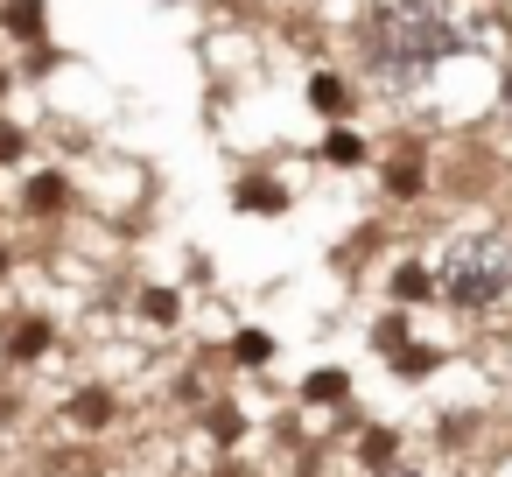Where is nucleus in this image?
<instances>
[{
    "label": "nucleus",
    "instance_id": "f257e3e1",
    "mask_svg": "<svg viewBox=\"0 0 512 477\" xmlns=\"http://www.w3.org/2000/svg\"><path fill=\"white\" fill-rule=\"evenodd\" d=\"M358 50H365V71L386 92H414L435 64L470 50V22H463L456 0H386V8L365 15Z\"/></svg>",
    "mask_w": 512,
    "mask_h": 477
},
{
    "label": "nucleus",
    "instance_id": "f03ea898",
    "mask_svg": "<svg viewBox=\"0 0 512 477\" xmlns=\"http://www.w3.org/2000/svg\"><path fill=\"white\" fill-rule=\"evenodd\" d=\"M435 288H442L449 309H470V316L498 309L512 295V239L505 232H456V239H442Z\"/></svg>",
    "mask_w": 512,
    "mask_h": 477
},
{
    "label": "nucleus",
    "instance_id": "7ed1b4c3",
    "mask_svg": "<svg viewBox=\"0 0 512 477\" xmlns=\"http://www.w3.org/2000/svg\"><path fill=\"white\" fill-rule=\"evenodd\" d=\"M8 29L15 36H43V0H8Z\"/></svg>",
    "mask_w": 512,
    "mask_h": 477
},
{
    "label": "nucleus",
    "instance_id": "20e7f679",
    "mask_svg": "<svg viewBox=\"0 0 512 477\" xmlns=\"http://www.w3.org/2000/svg\"><path fill=\"white\" fill-rule=\"evenodd\" d=\"M78 421H85V428L113 421V400H106V393H85V400H78Z\"/></svg>",
    "mask_w": 512,
    "mask_h": 477
},
{
    "label": "nucleus",
    "instance_id": "39448f33",
    "mask_svg": "<svg viewBox=\"0 0 512 477\" xmlns=\"http://www.w3.org/2000/svg\"><path fill=\"white\" fill-rule=\"evenodd\" d=\"M421 288H428V274H421V267H400V274H393V295H400V302H414Z\"/></svg>",
    "mask_w": 512,
    "mask_h": 477
},
{
    "label": "nucleus",
    "instance_id": "423d86ee",
    "mask_svg": "<svg viewBox=\"0 0 512 477\" xmlns=\"http://www.w3.org/2000/svg\"><path fill=\"white\" fill-rule=\"evenodd\" d=\"M386 183H393V197H414V190H421V169H414V162H400Z\"/></svg>",
    "mask_w": 512,
    "mask_h": 477
},
{
    "label": "nucleus",
    "instance_id": "0eeeda50",
    "mask_svg": "<svg viewBox=\"0 0 512 477\" xmlns=\"http://www.w3.org/2000/svg\"><path fill=\"white\" fill-rule=\"evenodd\" d=\"M316 106L337 113V106H344V85H337V78H316Z\"/></svg>",
    "mask_w": 512,
    "mask_h": 477
},
{
    "label": "nucleus",
    "instance_id": "6e6552de",
    "mask_svg": "<svg viewBox=\"0 0 512 477\" xmlns=\"http://www.w3.org/2000/svg\"><path fill=\"white\" fill-rule=\"evenodd\" d=\"M372 477H421V470H414V463H379Z\"/></svg>",
    "mask_w": 512,
    "mask_h": 477
},
{
    "label": "nucleus",
    "instance_id": "1a4fd4ad",
    "mask_svg": "<svg viewBox=\"0 0 512 477\" xmlns=\"http://www.w3.org/2000/svg\"><path fill=\"white\" fill-rule=\"evenodd\" d=\"M498 99H505V113H512V64H505V85H498Z\"/></svg>",
    "mask_w": 512,
    "mask_h": 477
},
{
    "label": "nucleus",
    "instance_id": "9d476101",
    "mask_svg": "<svg viewBox=\"0 0 512 477\" xmlns=\"http://www.w3.org/2000/svg\"><path fill=\"white\" fill-rule=\"evenodd\" d=\"M0 267H8V253H0Z\"/></svg>",
    "mask_w": 512,
    "mask_h": 477
},
{
    "label": "nucleus",
    "instance_id": "9b49d317",
    "mask_svg": "<svg viewBox=\"0 0 512 477\" xmlns=\"http://www.w3.org/2000/svg\"><path fill=\"white\" fill-rule=\"evenodd\" d=\"M0 85H8V78H0Z\"/></svg>",
    "mask_w": 512,
    "mask_h": 477
}]
</instances>
